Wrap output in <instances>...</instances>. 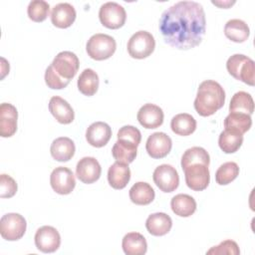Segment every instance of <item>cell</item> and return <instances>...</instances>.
Returning <instances> with one entry per match:
<instances>
[{
    "mask_svg": "<svg viewBox=\"0 0 255 255\" xmlns=\"http://www.w3.org/2000/svg\"><path fill=\"white\" fill-rule=\"evenodd\" d=\"M206 29L205 12L195 1H180L163 11L159 19V31L169 46L189 50L198 46Z\"/></svg>",
    "mask_w": 255,
    "mask_h": 255,
    "instance_id": "6da1fadb",
    "label": "cell"
},
{
    "mask_svg": "<svg viewBox=\"0 0 255 255\" xmlns=\"http://www.w3.org/2000/svg\"><path fill=\"white\" fill-rule=\"evenodd\" d=\"M225 103V92L221 85L213 80L203 81L197 90L193 106L201 117H209L220 110Z\"/></svg>",
    "mask_w": 255,
    "mask_h": 255,
    "instance_id": "7a4b0ae2",
    "label": "cell"
},
{
    "mask_svg": "<svg viewBox=\"0 0 255 255\" xmlns=\"http://www.w3.org/2000/svg\"><path fill=\"white\" fill-rule=\"evenodd\" d=\"M226 69L236 80L249 86L255 85V64L251 58L243 54H234L228 58Z\"/></svg>",
    "mask_w": 255,
    "mask_h": 255,
    "instance_id": "3957f363",
    "label": "cell"
},
{
    "mask_svg": "<svg viewBox=\"0 0 255 255\" xmlns=\"http://www.w3.org/2000/svg\"><path fill=\"white\" fill-rule=\"evenodd\" d=\"M116 49V40L112 36L102 33L93 35L86 45L88 56L96 61H103L111 58L115 54Z\"/></svg>",
    "mask_w": 255,
    "mask_h": 255,
    "instance_id": "277c9868",
    "label": "cell"
},
{
    "mask_svg": "<svg viewBox=\"0 0 255 255\" xmlns=\"http://www.w3.org/2000/svg\"><path fill=\"white\" fill-rule=\"evenodd\" d=\"M128 52L133 59L147 58L154 51L155 40L147 31H137L128 40Z\"/></svg>",
    "mask_w": 255,
    "mask_h": 255,
    "instance_id": "5b68a950",
    "label": "cell"
},
{
    "mask_svg": "<svg viewBox=\"0 0 255 255\" xmlns=\"http://www.w3.org/2000/svg\"><path fill=\"white\" fill-rule=\"evenodd\" d=\"M27 228L25 218L19 213H7L0 219V234L8 241L21 239Z\"/></svg>",
    "mask_w": 255,
    "mask_h": 255,
    "instance_id": "8992f818",
    "label": "cell"
},
{
    "mask_svg": "<svg viewBox=\"0 0 255 255\" xmlns=\"http://www.w3.org/2000/svg\"><path fill=\"white\" fill-rule=\"evenodd\" d=\"M99 19L103 26L115 30L125 25L127 13L125 8L119 3L107 2L100 8Z\"/></svg>",
    "mask_w": 255,
    "mask_h": 255,
    "instance_id": "52a82bcc",
    "label": "cell"
},
{
    "mask_svg": "<svg viewBox=\"0 0 255 255\" xmlns=\"http://www.w3.org/2000/svg\"><path fill=\"white\" fill-rule=\"evenodd\" d=\"M51 66L61 78L71 81L79 70L80 61L75 53L70 51H63L57 54Z\"/></svg>",
    "mask_w": 255,
    "mask_h": 255,
    "instance_id": "ba28073f",
    "label": "cell"
},
{
    "mask_svg": "<svg viewBox=\"0 0 255 255\" xmlns=\"http://www.w3.org/2000/svg\"><path fill=\"white\" fill-rule=\"evenodd\" d=\"M186 185L194 190H204L210 181V173L208 165L203 163H194L183 169Z\"/></svg>",
    "mask_w": 255,
    "mask_h": 255,
    "instance_id": "9c48e42d",
    "label": "cell"
},
{
    "mask_svg": "<svg viewBox=\"0 0 255 255\" xmlns=\"http://www.w3.org/2000/svg\"><path fill=\"white\" fill-rule=\"evenodd\" d=\"M50 184L56 193L67 195L74 190L76 186V179L70 168L58 166L53 169L50 175Z\"/></svg>",
    "mask_w": 255,
    "mask_h": 255,
    "instance_id": "30bf717a",
    "label": "cell"
},
{
    "mask_svg": "<svg viewBox=\"0 0 255 255\" xmlns=\"http://www.w3.org/2000/svg\"><path fill=\"white\" fill-rule=\"evenodd\" d=\"M35 245L43 253H53L61 245V236L58 230L49 225L40 227L35 234Z\"/></svg>",
    "mask_w": 255,
    "mask_h": 255,
    "instance_id": "8fae6325",
    "label": "cell"
},
{
    "mask_svg": "<svg viewBox=\"0 0 255 255\" xmlns=\"http://www.w3.org/2000/svg\"><path fill=\"white\" fill-rule=\"evenodd\" d=\"M155 185L163 192L174 191L179 184L177 170L170 164L158 165L152 174Z\"/></svg>",
    "mask_w": 255,
    "mask_h": 255,
    "instance_id": "7c38bea8",
    "label": "cell"
},
{
    "mask_svg": "<svg viewBox=\"0 0 255 255\" xmlns=\"http://www.w3.org/2000/svg\"><path fill=\"white\" fill-rule=\"evenodd\" d=\"M171 138L162 131H156L147 137L145 149L148 155L152 158H163L171 150Z\"/></svg>",
    "mask_w": 255,
    "mask_h": 255,
    "instance_id": "4fadbf2b",
    "label": "cell"
},
{
    "mask_svg": "<svg viewBox=\"0 0 255 255\" xmlns=\"http://www.w3.org/2000/svg\"><path fill=\"white\" fill-rule=\"evenodd\" d=\"M101 173L102 167L99 161L93 156H85L77 163L76 175L83 183H94L100 178Z\"/></svg>",
    "mask_w": 255,
    "mask_h": 255,
    "instance_id": "5bb4252c",
    "label": "cell"
},
{
    "mask_svg": "<svg viewBox=\"0 0 255 255\" xmlns=\"http://www.w3.org/2000/svg\"><path fill=\"white\" fill-rule=\"evenodd\" d=\"M136 119L144 128H156L163 123L164 115L158 106L154 104H145L137 112Z\"/></svg>",
    "mask_w": 255,
    "mask_h": 255,
    "instance_id": "9a60e30c",
    "label": "cell"
},
{
    "mask_svg": "<svg viewBox=\"0 0 255 255\" xmlns=\"http://www.w3.org/2000/svg\"><path fill=\"white\" fill-rule=\"evenodd\" d=\"M18 112L17 109L9 104L3 103L0 106V135L10 137L17 130Z\"/></svg>",
    "mask_w": 255,
    "mask_h": 255,
    "instance_id": "2e32d148",
    "label": "cell"
},
{
    "mask_svg": "<svg viewBox=\"0 0 255 255\" xmlns=\"http://www.w3.org/2000/svg\"><path fill=\"white\" fill-rule=\"evenodd\" d=\"M112 136L111 127L104 122H96L86 130V139L94 147L105 146Z\"/></svg>",
    "mask_w": 255,
    "mask_h": 255,
    "instance_id": "e0dca14e",
    "label": "cell"
},
{
    "mask_svg": "<svg viewBox=\"0 0 255 255\" xmlns=\"http://www.w3.org/2000/svg\"><path fill=\"white\" fill-rule=\"evenodd\" d=\"M49 111L56 121L63 125H69L75 119V112L71 105L59 96H54L50 99Z\"/></svg>",
    "mask_w": 255,
    "mask_h": 255,
    "instance_id": "ac0fdd59",
    "label": "cell"
},
{
    "mask_svg": "<svg viewBox=\"0 0 255 255\" xmlns=\"http://www.w3.org/2000/svg\"><path fill=\"white\" fill-rule=\"evenodd\" d=\"M76 10L70 3H59L54 6L51 12V22L54 26L66 29L72 26L76 20Z\"/></svg>",
    "mask_w": 255,
    "mask_h": 255,
    "instance_id": "d6986e66",
    "label": "cell"
},
{
    "mask_svg": "<svg viewBox=\"0 0 255 255\" xmlns=\"http://www.w3.org/2000/svg\"><path fill=\"white\" fill-rule=\"evenodd\" d=\"M76 146L74 141L67 136H60L53 140L50 152L52 157L61 162L69 161L75 154Z\"/></svg>",
    "mask_w": 255,
    "mask_h": 255,
    "instance_id": "ffe728a7",
    "label": "cell"
},
{
    "mask_svg": "<svg viewBox=\"0 0 255 255\" xmlns=\"http://www.w3.org/2000/svg\"><path fill=\"white\" fill-rule=\"evenodd\" d=\"M145 227L151 235L163 236L170 231L172 227V220L166 213H152L147 217L145 221Z\"/></svg>",
    "mask_w": 255,
    "mask_h": 255,
    "instance_id": "44dd1931",
    "label": "cell"
},
{
    "mask_svg": "<svg viewBox=\"0 0 255 255\" xmlns=\"http://www.w3.org/2000/svg\"><path fill=\"white\" fill-rule=\"evenodd\" d=\"M130 179V170L128 164L116 161L108 170V181L115 189H123Z\"/></svg>",
    "mask_w": 255,
    "mask_h": 255,
    "instance_id": "7402d4cb",
    "label": "cell"
},
{
    "mask_svg": "<svg viewBox=\"0 0 255 255\" xmlns=\"http://www.w3.org/2000/svg\"><path fill=\"white\" fill-rule=\"evenodd\" d=\"M122 247L127 255H143L146 253L147 243L142 234L129 232L124 236Z\"/></svg>",
    "mask_w": 255,
    "mask_h": 255,
    "instance_id": "603a6c76",
    "label": "cell"
},
{
    "mask_svg": "<svg viewBox=\"0 0 255 255\" xmlns=\"http://www.w3.org/2000/svg\"><path fill=\"white\" fill-rule=\"evenodd\" d=\"M224 34L232 42L243 43L249 38L250 29L243 20L231 19L224 26Z\"/></svg>",
    "mask_w": 255,
    "mask_h": 255,
    "instance_id": "cb8c5ba5",
    "label": "cell"
},
{
    "mask_svg": "<svg viewBox=\"0 0 255 255\" xmlns=\"http://www.w3.org/2000/svg\"><path fill=\"white\" fill-rule=\"evenodd\" d=\"M129 199L136 205H147L154 199L155 193L151 185L147 182L138 181L129 189Z\"/></svg>",
    "mask_w": 255,
    "mask_h": 255,
    "instance_id": "d4e9b609",
    "label": "cell"
},
{
    "mask_svg": "<svg viewBox=\"0 0 255 255\" xmlns=\"http://www.w3.org/2000/svg\"><path fill=\"white\" fill-rule=\"evenodd\" d=\"M170 206L175 215L180 217H188L195 212L196 201L188 194L179 193L171 198Z\"/></svg>",
    "mask_w": 255,
    "mask_h": 255,
    "instance_id": "484cf974",
    "label": "cell"
},
{
    "mask_svg": "<svg viewBox=\"0 0 255 255\" xmlns=\"http://www.w3.org/2000/svg\"><path fill=\"white\" fill-rule=\"evenodd\" d=\"M243 143V134L234 129L225 128L219 134L218 145L225 153L236 152Z\"/></svg>",
    "mask_w": 255,
    "mask_h": 255,
    "instance_id": "4316f807",
    "label": "cell"
},
{
    "mask_svg": "<svg viewBox=\"0 0 255 255\" xmlns=\"http://www.w3.org/2000/svg\"><path fill=\"white\" fill-rule=\"evenodd\" d=\"M196 125L197 124L195 119L191 115L186 113L174 116L170 122L171 130L175 134L181 136H187L193 133L194 130L196 129Z\"/></svg>",
    "mask_w": 255,
    "mask_h": 255,
    "instance_id": "83f0119b",
    "label": "cell"
},
{
    "mask_svg": "<svg viewBox=\"0 0 255 255\" xmlns=\"http://www.w3.org/2000/svg\"><path fill=\"white\" fill-rule=\"evenodd\" d=\"M136 147H137L136 145L128 141L118 139L112 148V154L116 159V161H119L125 164H129L134 160L136 156V153H137Z\"/></svg>",
    "mask_w": 255,
    "mask_h": 255,
    "instance_id": "f1b7e54d",
    "label": "cell"
},
{
    "mask_svg": "<svg viewBox=\"0 0 255 255\" xmlns=\"http://www.w3.org/2000/svg\"><path fill=\"white\" fill-rule=\"evenodd\" d=\"M99 76L93 69H85L81 74L77 82L79 91L88 97L94 96L99 89Z\"/></svg>",
    "mask_w": 255,
    "mask_h": 255,
    "instance_id": "f546056e",
    "label": "cell"
},
{
    "mask_svg": "<svg viewBox=\"0 0 255 255\" xmlns=\"http://www.w3.org/2000/svg\"><path fill=\"white\" fill-rule=\"evenodd\" d=\"M230 113H243L252 115L254 112V101L250 94L240 91L233 95L229 104Z\"/></svg>",
    "mask_w": 255,
    "mask_h": 255,
    "instance_id": "4dcf8cb0",
    "label": "cell"
},
{
    "mask_svg": "<svg viewBox=\"0 0 255 255\" xmlns=\"http://www.w3.org/2000/svg\"><path fill=\"white\" fill-rule=\"evenodd\" d=\"M252 126L250 115L243 113H229L224 120V128L237 130L240 133H245Z\"/></svg>",
    "mask_w": 255,
    "mask_h": 255,
    "instance_id": "1f68e13d",
    "label": "cell"
},
{
    "mask_svg": "<svg viewBox=\"0 0 255 255\" xmlns=\"http://www.w3.org/2000/svg\"><path fill=\"white\" fill-rule=\"evenodd\" d=\"M210 156L208 152L200 146H193L184 151L181 156V168L182 170L187 166L194 163H203L209 165Z\"/></svg>",
    "mask_w": 255,
    "mask_h": 255,
    "instance_id": "d6a6232c",
    "label": "cell"
},
{
    "mask_svg": "<svg viewBox=\"0 0 255 255\" xmlns=\"http://www.w3.org/2000/svg\"><path fill=\"white\" fill-rule=\"evenodd\" d=\"M239 174V166L234 161L221 164L215 172V180L219 185H226L233 181Z\"/></svg>",
    "mask_w": 255,
    "mask_h": 255,
    "instance_id": "836d02e7",
    "label": "cell"
},
{
    "mask_svg": "<svg viewBox=\"0 0 255 255\" xmlns=\"http://www.w3.org/2000/svg\"><path fill=\"white\" fill-rule=\"evenodd\" d=\"M50 12V5L44 0H33L27 8L28 17L34 22H43L47 19Z\"/></svg>",
    "mask_w": 255,
    "mask_h": 255,
    "instance_id": "e575fe53",
    "label": "cell"
},
{
    "mask_svg": "<svg viewBox=\"0 0 255 255\" xmlns=\"http://www.w3.org/2000/svg\"><path fill=\"white\" fill-rule=\"evenodd\" d=\"M118 139L128 141L134 145H138L141 140V133L138 128L133 126H124L118 131Z\"/></svg>",
    "mask_w": 255,
    "mask_h": 255,
    "instance_id": "d590c367",
    "label": "cell"
},
{
    "mask_svg": "<svg viewBox=\"0 0 255 255\" xmlns=\"http://www.w3.org/2000/svg\"><path fill=\"white\" fill-rule=\"evenodd\" d=\"M45 83L48 86V88L53 89V90H61L66 88L70 81L65 80L63 78H61L53 69V67L50 65L48 66V68L46 69L45 72Z\"/></svg>",
    "mask_w": 255,
    "mask_h": 255,
    "instance_id": "8d00e7d4",
    "label": "cell"
},
{
    "mask_svg": "<svg viewBox=\"0 0 255 255\" xmlns=\"http://www.w3.org/2000/svg\"><path fill=\"white\" fill-rule=\"evenodd\" d=\"M18 186L14 178L8 174L0 175V197L1 198H11L17 192Z\"/></svg>",
    "mask_w": 255,
    "mask_h": 255,
    "instance_id": "74e56055",
    "label": "cell"
},
{
    "mask_svg": "<svg viewBox=\"0 0 255 255\" xmlns=\"http://www.w3.org/2000/svg\"><path fill=\"white\" fill-rule=\"evenodd\" d=\"M206 254H213V255H221V254H231V255H238L240 254L239 247L237 243L233 240H224L219 245L211 247Z\"/></svg>",
    "mask_w": 255,
    "mask_h": 255,
    "instance_id": "f35d334b",
    "label": "cell"
},
{
    "mask_svg": "<svg viewBox=\"0 0 255 255\" xmlns=\"http://www.w3.org/2000/svg\"><path fill=\"white\" fill-rule=\"evenodd\" d=\"M212 4H214V5H216V6H218V7H220V8H228V7H230V6H232L233 4H235V1H212Z\"/></svg>",
    "mask_w": 255,
    "mask_h": 255,
    "instance_id": "ab89813d",
    "label": "cell"
}]
</instances>
